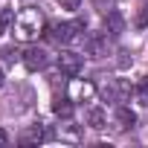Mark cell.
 <instances>
[{
  "instance_id": "3957f363",
  "label": "cell",
  "mask_w": 148,
  "mask_h": 148,
  "mask_svg": "<svg viewBox=\"0 0 148 148\" xmlns=\"http://www.w3.org/2000/svg\"><path fill=\"white\" fill-rule=\"evenodd\" d=\"M67 96L73 99V102H90L93 96H96V87L90 84V82H82V79H76V76H73L70 79V87H67Z\"/></svg>"
},
{
  "instance_id": "4fadbf2b",
  "label": "cell",
  "mask_w": 148,
  "mask_h": 148,
  "mask_svg": "<svg viewBox=\"0 0 148 148\" xmlns=\"http://www.w3.org/2000/svg\"><path fill=\"white\" fill-rule=\"evenodd\" d=\"M134 96H136V102H139L142 108H148V76H142V79L134 84Z\"/></svg>"
},
{
  "instance_id": "7a4b0ae2",
  "label": "cell",
  "mask_w": 148,
  "mask_h": 148,
  "mask_svg": "<svg viewBox=\"0 0 148 148\" xmlns=\"http://www.w3.org/2000/svg\"><path fill=\"white\" fill-rule=\"evenodd\" d=\"M82 32H84V21H70V23H52L49 32H47V38L52 44H58V47H67V44L76 41Z\"/></svg>"
},
{
  "instance_id": "ba28073f",
  "label": "cell",
  "mask_w": 148,
  "mask_h": 148,
  "mask_svg": "<svg viewBox=\"0 0 148 148\" xmlns=\"http://www.w3.org/2000/svg\"><path fill=\"white\" fill-rule=\"evenodd\" d=\"M47 136H49V134L44 131V125H41V122H35V125H29V128L21 134V139H18V142H21V145H41Z\"/></svg>"
},
{
  "instance_id": "8992f818",
  "label": "cell",
  "mask_w": 148,
  "mask_h": 148,
  "mask_svg": "<svg viewBox=\"0 0 148 148\" xmlns=\"http://www.w3.org/2000/svg\"><path fill=\"white\" fill-rule=\"evenodd\" d=\"M84 49H87L90 58H102V55H108V35H105V32H93V35H87Z\"/></svg>"
},
{
  "instance_id": "5b68a950",
  "label": "cell",
  "mask_w": 148,
  "mask_h": 148,
  "mask_svg": "<svg viewBox=\"0 0 148 148\" xmlns=\"http://www.w3.org/2000/svg\"><path fill=\"white\" fill-rule=\"evenodd\" d=\"M21 61H23V67L26 70H32V73H38V70H44L47 67V52L41 49V47H26L23 49V55H21Z\"/></svg>"
},
{
  "instance_id": "52a82bcc",
  "label": "cell",
  "mask_w": 148,
  "mask_h": 148,
  "mask_svg": "<svg viewBox=\"0 0 148 148\" xmlns=\"http://www.w3.org/2000/svg\"><path fill=\"white\" fill-rule=\"evenodd\" d=\"M128 96H131V84L122 82V79H113V82L105 87V99H110V102H119V105H122Z\"/></svg>"
},
{
  "instance_id": "277c9868",
  "label": "cell",
  "mask_w": 148,
  "mask_h": 148,
  "mask_svg": "<svg viewBox=\"0 0 148 148\" xmlns=\"http://www.w3.org/2000/svg\"><path fill=\"white\" fill-rule=\"evenodd\" d=\"M58 70L64 73V76H79L82 73V55L79 52H73V49H64V52H58Z\"/></svg>"
},
{
  "instance_id": "7c38bea8",
  "label": "cell",
  "mask_w": 148,
  "mask_h": 148,
  "mask_svg": "<svg viewBox=\"0 0 148 148\" xmlns=\"http://www.w3.org/2000/svg\"><path fill=\"white\" fill-rule=\"evenodd\" d=\"M105 26H108V32H110V35H122V29H125V21H122V15H119V12H108V18H105Z\"/></svg>"
},
{
  "instance_id": "5bb4252c",
  "label": "cell",
  "mask_w": 148,
  "mask_h": 148,
  "mask_svg": "<svg viewBox=\"0 0 148 148\" xmlns=\"http://www.w3.org/2000/svg\"><path fill=\"white\" fill-rule=\"evenodd\" d=\"M9 23H12V12H9L6 6H0V35L9 29Z\"/></svg>"
},
{
  "instance_id": "8fae6325",
  "label": "cell",
  "mask_w": 148,
  "mask_h": 148,
  "mask_svg": "<svg viewBox=\"0 0 148 148\" xmlns=\"http://www.w3.org/2000/svg\"><path fill=\"white\" fill-rule=\"evenodd\" d=\"M87 125L96 128V131L108 128V113H105V108H90V110H87Z\"/></svg>"
},
{
  "instance_id": "9c48e42d",
  "label": "cell",
  "mask_w": 148,
  "mask_h": 148,
  "mask_svg": "<svg viewBox=\"0 0 148 148\" xmlns=\"http://www.w3.org/2000/svg\"><path fill=\"white\" fill-rule=\"evenodd\" d=\"M113 122H116V128H119V131H128V128H134V125H136V113H134L128 105H116Z\"/></svg>"
},
{
  "instance_id": "30bf717a",
  "label": "cell",
  "mask_w": 148,
  "mask_h": 148,
  "mask_svg": "<svg viewBox=\"0 0 148 148\" xmlns=\"http://www.w3.org/2000/svg\"><path fill=\"white\" fill-rule=\"evenodd\" d=\"M73 110H76V102H73L70 96H67V99H55V105H52V113H55L58 119H70Z\"/></svg>"
},
{
  "instance_id": "9a60e30c",
  "label": "cell",
  "mask_w": 148,
  "mask_h": 148,
  "mask_svg": "<svg viewBox=\"0 0 148 148\" xmlns=\"http://www.w3.org/2000/svg\"><path fill=\"white\" fill-rule=\"evenodd\" d=\"M136 26H148V0H142V6H139V15H136Z\"/></svg>"
},
{
  "instance_id": "ac0fdd59",
  "label": "cell",
  "mask_w": 148,
  "mask_h": 148,
  "mask_svg": "<svg viewBox=\"0 0 148 148\" xmlns=\"http://www.w3.org/2000/svg\"><path fill=\"white\" fill-rule=\"evenodd\" d=\"M3 82H6V79H3V70H0V87H3Z\"/></svg>"
},
{
  "instance_id": "2e32d148",
  "label": "cell",
  "mask_w": 148,
  "mask_h": 148,
  "mask_svg": "<svg viewBox=\"0 0 148 148\" xmlns=\"http://www.w3.org/2000/svg\"><path fill=\"white\" fill-rule=\"evenodd\" d=\"M61 3V9H70V12H76L79 6H82V0H58Z\"/></svg>"
},
{
  "instance_id": "e0dca14e",
  "label": "cell",
  "mask_w": 148,
  "mask_h": 148,
  "mask_svg": "<svg viewBox=\"0 0 148 148\" xmlns=\"http://www.w3.org/2000/svg\"><path fill=\"white\" fill-rule=\"evenodd\" d=\"M6 145H9V134L0 128V148H6Z\"/></svg>"
},
{
  "instance_id": "6da1fadb",
  "label": "cell",
  "mask_w": 148,
  "mask_h": 148,
  "mask_svg": "<svg viewBox=\"0 0 148 148\" xmlns=\"http://www.w3.org/2000/svg\"><path fill=\"white\" fill-rule=\"evenodd\" d=\"M44 29H47V21H44V12L41 9H35V6H26V9H21L18 15H15V38L18 41H35L38 35H44Z\"/></svg>"
}]
</instances>
